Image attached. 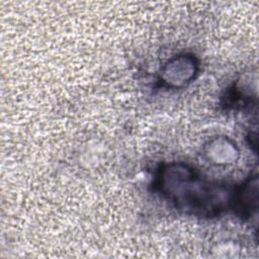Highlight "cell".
<instances>
[{"label":"cell","instance_id":"2","mask_svg":"<svg viewBox=\"0 0 259 259\" xmlns=\"http://www.w3.org/2000/svg\"><path fill=\"white\" fill-rule=\"evenodd\" d=\"M198 71L195 56L181 54L170 59L162 68L160 80L163 85L171 88H180L191 82Z\"/></svg>","mask_w":259,"mask_h":259},{"label":"cell","instance_id":"1","mask_svg":"<svg viewBox=\"0 0 259 259\" xmlns=\"http://www.w3.org/2000/svg\"><path fill=\"white\" fill-rule=\"evenodd\" d=\"M156 189L187 214L210 218L235 205V190L226 183L202 178L188 164L173 162L158 170Z\"/></svg>","mask_w":259,"mask_h":259},{"label":"cell","instance_id":"3","mask_svg":"<svg viewBox=\"0 0 259 259\" xmlns=\"http://www.w3.org/2000/svg\"><path fill=\"white\" fill-rule=\"evenodd\" d=\"M206 159L215 165H228L239 158V149L236 143L228 137H215L209 140L203 148Z\"/></svg>","mask_w":259,"mask_h":259},{"label":"cell","instance_id":"4","mask_svg":"<svg viewBox=\"0 0 259 259\" xmlns=\"http://www.w3.org/2000/svg\"><path fill=\"white\" fill-rule=\"evenodd\" d=\"M258 206V178L257 175L247 178L235 190L234 209L239 211L242 218L249 219L256 212Z\"/></svg>","mask_w":259,"mask_h":259}]
</instances>
